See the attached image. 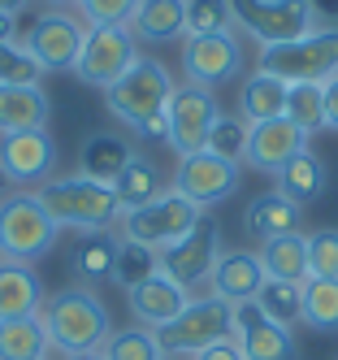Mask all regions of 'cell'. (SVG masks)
Segmentation results:
<instances>
[{"label":"cell","instance_id":"obj_6","mask_svg":"<svg viewBox=\"0 0 338 360\" xmlns=\"http://www.w3.org/2000/svg\"><path fill=\"white\" fill-rule=\"evenodd\" d=\"M156 339H161V352H165V356H174V352L200 356L204 347L234 339V308H230L226 300H217V295L191 300L169 326L156 330Z\"/></svg>","mask_w":338,"mask_h":360},{"label":"cell","instance_id":"obj_20","mask_svg":"<svg viewBox=\"0 0 338 360\" xmlns=\"http://www.w3.org/2000/svg\"><path fill=\"white\" fill-rule=\"evenodd\" d=\"M243 226H247V235H252V239L269 243V239H282V235H299V226H304V209H299L295 200H286V195L273 187V191L256 195V200L247 204Z\"/></svg>","mask_w":338,"mask_h":360},{"label":"cell","instance_id":"obj_2","mask_svg":"<svg viewBox=\"0 0 338 360\" xmlns=\"http://www.w3.org/2000/svg\"><path fill=\"white\" fill-rule=\"evenodd\" d=\"M44 330H48V343L57 347L61 356H87L100 352L104 339H109V308L100 304L96 291L87 287H65L52 300H44V313H39Z\"/></svg>","mask_w":338,"mask_h":360},{"label":"cell","instance_id":"obj_43","mask_svg":"<svg viewBox=\"0 0 338 360\" xmlns=\"http://www.w3.org/2000/svg\"><path fill=\"white\" fill-rule=\"evenodd\" d=\"M18 35V18L13 13H0V44H9Z\"/></svg>","mask_w":338,"mask_h":360},{"label":"cell","instance_id":"obj_32","mask_svg":"<svg viewBox=\"0 0 338 360\" xmlns=\"http://www.w3.org/2000/svg\"><path fill=\"white\" fill-rule=\"evenodd\" d=\"M304 321L317 334L338 330V278H308L304 282Z\"/></svg>","mask_w":338,"mask_h":360},{"label":"cell","instance_id":"obj_15","mask_svg":"<svg viewBox=\"0 0 338 360\" xmlns=\"http://www.w3.org/2000/svg\"><path fill=\"white\" fill-rule=\"evenodd\" d=\"M178 195H187L195 209L204 213L208 204H221L226 195H234L239 187V165L234 161H221L213 152H191V157H178V169H174V183H169Z\"/></svg>","mask_w":338,"mask_h":360},{"label":"cell","instance_id":"obj_22","mask_svg":"<svg viewBox=\"0 0 338 360\" xmlns=\"http://www.w3.org/2000/svg\"><path fill=\"white\" fill-rule=\"evenodd\" d=\"M135 44H178L187 39V0H139L130 18Z\"/></svg>","mask_w":338,"mask_h":360},{"label":"cell","instance_id":"obj_33","mask_svg":"<svg viewBox=\"0 0 338 360\" xmlns=\"http://www.w3.org/2000/svg\"><path fill=\"white\" fill-rule=\"evenodd\" d=\"M104 360H165L161 339L148 326H130V330H113L100 347Z\"/></svg>","mask_w":338,"mask_h":360},{"label":"cell","instance_id":"obj_13","mask_svg":"<svg viewBox=\"0 0 338 360\" xmlns=\"http://www.w3.org/2000/svg\"><path fill=\"white\" fill-rule=\"evenodd\" d=\"M83 35H87L83 18L65 9H48L26 31V53L39 61V70H74L78 53H83Z\"/></svg>","mask_w":338,"mask_h":360},{"label":"cell","instance_id":"obj_47","mask_svg":"<svg viewBox=\"0 0 338 360\" xmlns=\"http://www.w3.org/2000/svg\"><path fill=\"white\" fill-rule=\"evenodd\" d=\"M5 187H9V183H5V174H0V195H5Z\"/></svg>","mask_w":338,"mask_h":360},{"label":"cell","instance_id":"obj_42","mask_svg":"<svg viewBox=\"0 0 338 360\" xmlns=\"http://www.w3.org/2000/svg\"><path fill=\"white\" fill-rule=\"evenodd\" d=\"M195 360H243V352H239V343H234V339H226V343H213V347H204Z\"/></svg>","mask_w":338,"mask_h":360},{"label":"cell","instance_id":"obj_30","mask_svg":"<svg viewBox=\"0 0 338 360\" xmlns=\"http://www.w3.org/2000/svg\"><path fill=\"white\" fill-rule=\"evenodd\" d=\"M48 330L39 317L0 321V360H48Z\"/></svg>","mask_w":338,"mask_h":360},{"label":"cell","instance_id":"obj_27","mask_svg":"<svg viewBox=\"0 0 338 360\" xmlns=\"http://www.w3.org/2000/svg\"><path fill=\"white\" fill-rule=\"evenodd\" d=\"M117 235L109 230H83V235H74L70 243V265L83 282H104L113 278V265H117Z\"/></svg>","mask_w":338,"mask_h":360},{"label":"cell","instance_id":"obj_24","mask_svg":"<svg viewBox=\"0 0 338 360\" xmlns=\"http://www.w3.org/2000/svg\"><path fill=\"white\" fill-rule=\"evenodd\" d=\"M39 313H44V287H39L35 269L0 261V321L39 317Z\"/></svg>","mask_w":338,"mask_h":360},{"label":"cell","instance_id":"obj_29","mask_svg":"<svg viewBox=\"0 0 338 360\" xmlns=\"http://www.w3.org/2000/svg\"><path fill=\"white\" fill-rule=\"evenodd\" d=\"M260 261H265V274L278 282H308V235H282L260 243Z\"/></svg>","mask_w":338,"mask_h":360},{"label":"cell","instance_id":"obj_41","mask_svg":"<svg viewBox=\"0 0 338 360\" xmlns=\"http://www.w3.org/2000/svg\"><path fill=\"white\" fill-rule=\"evenodd\" d=\"M321 96H325V131H338V74L321 83Z\"/></svg>","mask_w":338,"mask_h":360},{"label":"cell","instance_id":"obj_14","mask_svg":"<svg viewBox=\"0 0 338 360\" xmlns=\"http://www.w3.org/2000/svg\"><path fill=\"white\" fill-rule=\"evenodd\" d=\"M0 174L13 187H35V191L48 178H57V143H52L48 126L0 139Z\"/></svg>","mask_w":338,"mask_h":360},{"label":"cell","instance_id":"obj_37","mask_svg":"<svg viewBox=\"0 0 338 360\" xmlns=\"http://www.w3.org/2000/svg\"><path fill=\"white\" fill-rule=\"evenodd\" d=\"M247 135H252V126L239 117V113H221L217 117V126H213V135H208V152L213 157H221V161H234L239 165L243 157H247Z\"/></svg>","mask_w":338,"mask_h":360},{"label":"cell","instance_id":"obj_23","mask_svg":"<svg viewBox=\"0 0 338 360\" xmlns=\"http://www.w3.org/2000/svg\"><path fill=\"white\" fill-rule=\"evenodd\" d=\"M135 161V148H130L122 135L113 131H96L83 139V152H78V174L91 178V183H109L113 187V178Z\"/></svg>","mask_w":338,"mask_h":360},{"label":"cell","instance_id":"obj_36","mask_svg":"<svg viewBox=\"0 0 338 360\" xmlns=\"http://www.w3.org/2000/svg\"><path fill=\"white\" fill-rule=\"evenodd\" d=\"M234 9L230 0H187V35H230Z\"/></svg>","mask_w":338,"mask_h":360},{"label":"cell","instance_id":"obj_3","mask_svg":"<svg viewBox=\"0 0 338 360\" xmlns=\"http://www.w3.org/2000/svg\"><path fill=\"white\" fill-rule=\"evenodd\" d=\"M35 200L44 204V213L57 221L61 230H109L122 217L117 191L109 183H91V178L74 174V178H48L35 191Z\"/></svg>","mask_w":338,"mask_h":360},{"label":"cell","instance_id":"obj_31","mask_svg":"<svg viewBox=\"0 0 338 360\" xmlns=\"http://www.w3.org/2000/svg\"><path fill=\"white\" fill-rule=\"evenodd\" d=\"M161 274V252L148 248V243H135V239H122L117 243V265H113V282L122 291H135L143 287L148 278Z\"/></svg>","mask_w":338,"mask_h":360},{"label":"cell","instance_id":"obj_26","mask_svg":"<svg viewBox=\"0 0 338 360\" xmlns=\"http://www.w3.org/2000/svg\"><path fill=\"white\" fill-rule=\"evenodd\" d=\"M273 178H278V191L286 200H295L299 209L304 204H317L330 191V169H325V161L317 157V152H299V157L286 161Z\"/></svg>","mask_w":338,"mask_h":360},{"label":"cell","instance_id":"obj_28","mask_svg":"<svg viewBox=\"0 0 338 360\" xmlns=\"http://www.w3.org/2000/svg\"><path fill=\"white\" fill-rule=\"evenodd\" d=\"M113 191H117L122 213H135V209H143V204H152L156 195H165V174H161L156 161H148V157L135 152V161L113 178Z\"/></svg>","mask_w":338,"mask_h":360},{"label":"cell","instance_id":"obj_40","mask_svg":"<svg viewBox=\"0 0 338 360\" xmlns=\"http://www.w3.org/2000/svg\"><path fill=\"white\" fill-rule=\"evenodd\" d=\"M139 0H78V13H83L87 27H130Z\"/></svg>","mask_w":338,"mask_h":360},{"label":"cell","instance_id":"obj_44","mask_svg":"<svg viewBox=\"0 0 338 360\" xmlns=\"http://www.w3.org/2000/svg\"><path fill=\"white\" fill-rule=\"evenodd\" d=\"M26 5H31V0H0V13H13V18H18Z\"/></svg>","mask_w":338,"mask_h":360},{"label":"cell","instance_id":"obj_10","mask_svg":"<svg viewBox=\"0 0 338 360\" xmlns=\"http://www.w3.org/2000/svg\"><path fill=\"white\" fill-rule=\"evenodd\" d=\"M217 256H221V226L200 213V221L187 230V235L161 252V274L191 291V287H200V282H208Z\"/></svg>","mask_w":338,"mask_h":360},{"label":"cell","instance_id":"obj_35","mask_svg":"<svg viewBox=\"0 0 338 360\" xmlns=\"http://www.w3.org/2000/svg\"><path fill=\"white\" fill-rule=\"evenodd\" d=\"M256 304L265 308V317H273L282 326L304 321V287H299V282H278V278H269L265 287H260Z\"/></svg>","mask_w":338,"mask_h":360},{"label":"cell","instance_id":"obj_5","mask_svg":"<svg viewBox=\"0 0 338 360\" xmlns=\"http://www.w3.org/2000/svg\"><path fill=\"white\" fill-rule=\"evenodd\" d=\"M260 70L286 83H325L330 74H338V27H312L291 44L260 48Z\"/></svg>","mask_w":338,"mask_h":360},{"label":"cell","instance_id":"obj_34","mask_svg":"<svg viewBox=\"0 0 338 360\" xmlns=\"http://www.w3.org/2000/svg\"><path fill=\"white\" fill-rule=\"evenodd\" d=\"M286 117H291L304 135L325 131V96H321V83H291V87H286Z\"/></svg>","mask_w":338,"mask_h":360},{"label":"cell","instance_id":"obj_1","mask_svg":"<svg viewBox=\"0 0 338 360\" xmlns=\"http://www.w3.org/2000/svg\"><path fill=\"white\" fill-rule=\"evenodd\" d=\"M169 100H174V79L161 61L139 57L122 79L104 91V105L117 122H126L135 139L165 143L169 139Z\"/></svg>","mask_w":338,"mask_h":360},{"label":"cell","instance_id":"obj_11","mask_svg":"<svg viewBox=\"0 0 338 360\" xmlns=\"http://www.w3.org/2000/svg\"><path fill=\"white\" fill-rule=\"evenodd\" d=\"M217 117H221V109H217V96L213 91H204L195 83L174 87V100H169V139L165 143L178 152V157L204 152Z\"/></svg>","mask_w":338,"mask_h":360},{"label":"cell","instance_id":"obj_45","mask_svg":"<svg viewBox=\"0 0 338 360\" xmlns=\"http://www.w3.org/2000/svg\"><path fill=\"white\" fill-rule=\"evenodd\" d=\"M44 5H48V9H65V13H70V9H78V0H44Z\"/></svg>","mask_w":338,"mask_h":360},{"label":"cell","instance_id":"obj_38","mask_svg":"<svg viewBox=\"0 0 338 360\" xmlns=\"http://www.w3.org/2000/svg\"><path fill=\"white\" fill-rule=\"evenodd\" d=\"M39 61L26 53V44L9 39L0 44V87H22V83H39Z\"/></svg>","mask_w":338,"mask_h":360},{"label":"cell","instance_id":"obj_7","mask_svg":"<svg viewBox=\"0 0 338 360\" xmlns=\"http://www.w3.org/2000/svg\"><path fill=\"white\" fill-rule=\"evenodd\" d=\"M234 9V22L260 39V48L269 44H291L299 35L312 31L317 22V5L312 0H230Z\"/></svg>","mask_w":338,"mask_h":360},{"label":"cell","instance_id":"obj_19","mask_svg":"<svg viewBox=\"0 0 338 360\" xmlns=\"http://www.w3.org/2000/svg\"><path fill=\"white\" fill-rule=\"evenodd\" d=\"M130 300V313H135V321L139 326H148V330H161V326H169L182 308L191 304V291L187 287H178L174 278H165V274H156V278H148L143 287H135V291H126Z\"/></svg>","mask_w":338,"mask_h":360},{"label":"cell","instance_id":"obj_39","mask_svg":"<svg viewBox=\"0 0 338 360\" xmlns=\"http://www.w3.org/2000/svg\"><path fill=\"white\" fill-rule=\"evenodd\" d=\"M308 278H338V230H312L308 235Z\"/></svg>","mask_w":338,"mask_h":360},{"label":"cell","instance_id":"obj_16","mask_svg":"<svg viewBox=\"0 0 338 360\" xmlns=\"http://www.w3.org/2000/svg\"><path fill=\"white\" fill-rule=\"evenodd\" d=\"M234 343H239L243 360H299V343L291 326L265 317V308L256 300L234 304Z\"/></svg>","mask_w":338,"mask_h":360},{"label":"cell","instance_id":"obj_18","mask_svg":"<svg viewBox=\"0 0 338 360\" xmlns=\"http://www.w3.org/2000/svg\"><path fill=\"white\" fill-rule=\"evenodd\" d=\"M299 152H308V135L299 131V126L291 117H273V122H256L252 135H247V157L260 174H278L286 161H295Z\"/></svg>","mask_w":338,"mask_h":360},{"label":"cell","instance_id":"obj_17","mask_svg":"<svg viewBox=\"0 0 338 360\" xmlns=\"http://www.w3.org/2000/svg\"><path fill=\"white\" fill-rule=\"evenodd\" d=\"M265 282H269L265 261H260V252H247V248H230V252H221L217 265H213V274H208V287H213V295L226 300L230 308L256 300Z\"/></svg>","mask_w":338,"mask_h":360},{"label":"cell","instance_id":"obj_8","mask_svg":"<svg viewBox=\"0 0 338 360\" xmlns=\"http://www.w3.org/2000/svg\"><path fill=\"white\" fill-rule=\"evenodd\" d=\"M135 61H139V48H135L130 27H87L74 74L96 91H109Z\"/></svg>","mask_w":338,"mask_h":360},{"label":"cell","instance_id":"obj_4","mask_svg":"<svg viewBox=\"0 0 338 360\" xmlns=\"http://www.w3.org/2000/svg\"><path fill=\"white\" fill-rule=\"evenodd\" d=\"M61 226L44 213L35 195H0V261L9 265H35L57 248Z\"/></svg>","mask_w":338,"mask_h":360},{"label":"cell","instance_id":"obj_25","mask_svg":"<svg viewBox=\"0 0 338 360\" xmlns=\"http://www.w3.org/2000/svg\"><path fill=\"white\" fill-rule=\"evenodd\" d=\"M286 87H291V83L278 79V74H269V70L247 74L243 87H239V117H243L247 126L282 117V113H286Z\"/></svg>","mask_w":338,"mask_h":360},{"label":"cell","instance_id":"obj_12","mask_svg":"<svg viewBox=\"0 0 338 360\" xmlns=\"http://www.w3.org/2000/svg\"><path fill=\"white\" fill-rule=\"evenodd\" d=\"M182 70H187V83L213 91L239 79L243 70V44L230 35H187L182 39Z\"/></svg>","mask_w":338,"mask_h":360},{"label":"cell","instance_id":"obj_21","mask_svg":"<svg viewBox=\"0 0 338 360\" xmlns=\"http://www.w3.org/2000/svg\"><path fill=\"white\" fill-rule=\"evenodd\" d=\"M48 113H52V100L39 83L0 87V139L22 135V131H44Z\"/></svg>","mask_w":338,"mask_h":360},{"label":"cell","instance_id":"obj_46","mask_svg":"<svg viewBox=\"0 0 338 360\" xmlns=\"http://www.w3.org/2000/svg\"><path fill=\"white\" fill-rule=\"evenodd\" d=\"M65 360H104L100 352H87V356H65Z\"/></svg>","mask_w":338,"mask_h":360},{"label":"cell","instance_id":"obj_9","mask_svg":"<svg viewBox=\"0 0 338 360\" xmlns=\"http://www.w3.org/2000/svg\"><path fill=\"white\" fill-rule=\"evenodd\" d=\"M195 221H200V209L187 195H178L169 187L165 195H156L152 204H143V209L122 213V230H126L122 239H135V243H148L156 252H165L169 243H178L182 235H187Z\"/></svg>","mask_w":338,"mask_h":360}]
</instances>
